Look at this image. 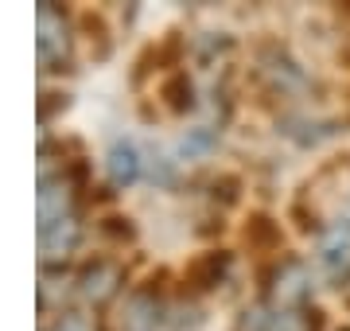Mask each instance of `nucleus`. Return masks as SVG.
Here are the masks:
<instances>
[{"mask_svg": "<svg viewBox=\"0 0 350 331\" xmlns=\"http://www.w3.org/2000/svg\"><path fill=\"white\" fill-rule=\"evenodd\" d=\"M121 289H125V269L109 257H94L78 273V293L86 296L90 304H109Z\"/></svg>", "mask_w": 350, "mask_h": 331, "instance_id": "nucleus-3", "label": "nucleus"}, {"mask_svg": "<svg viewBox=\"0 0 350 331\" xmlns=\"http://www.w3.org/2000/svg\"><path fill=\"white\" fill-rule=\"evenodd\" d=\"M59 218H70V183L66 176L39 179V226H51Z\"/></svg>", "mask_w": 350, "mask_h": 331, "instance_id": "nucleus-6", "label": "nucleus"}, {"mask_svg": "<svg viewBox=\"0 0 350 331\" xmlns=\"http://www.w3.org/2000/svg\"><path fill=\"white\" fill-rule=\"evenodd\" d=\"M245 242L257 246V250H276L280 246V226L269 215H253L245 222Z\"/></svg>", "mask_w": 350, "mask_h": 331, "instance_id": "nucleus-11", "label": "nucleus"}, {"mask_svg": "<svg viewBox=\"0 0 350 331\" xmlns=\"http://www.w3.org/2000/svg\"><path fill=\"white\" fill-rule=\"evenodd\" d=\"M269 296H273L276 312H292V308L308 304L312 296V269L300 257H284L269 277Z\"/></svg>", "mask_w": 350, "mask_h": 331, "instance_id": "nucleus-2", "label": "nucleus"}, {"mask_svg": "<svg viewBox=\"0 0 350 331\" xmlns=\"http://www.w3.org/2000/svg\"><path fill=\"white\" fill-rule=\"evenodd\" d=\"M55 109H66V94H43V102H39V121H51Z\"/></svg>", "mask_w": 350, "mask_h": 331, "instance_id": "nucleus-15", "label": "nucleus"}, {"mask_svg": "<svg viewBox=\"0 0 350 331\" xmlns=\"http://www.w3.org/2000/svg\"><path fill=\"white\" fill-rule=\"evenodd\" d=\"M105 172H109L113 187H133L140 176V153L129 140H117L109 153H105Z\"/></svg>", "mask_w": 350, "mask_h": 331, "instance_id": "nucleus-8", "label": "nucleus"}, {"mask_svg": "<svg viewBox=\"0 0 350 331\" xmlns=\"http://www.w3.org/2000/svg\"><path fill=\"white\" fill-rule=\"evenodd\" d=\"M39 36H36V51L43 70H66L70 63V31H66V16L55 4H39Z\"/></svg>", "mask_w": 350, "mask_h": 331, "instance_id": "nucleus-1", "label": "nucleus"}, {"mask_svg": "<svg viewBox=\"0 0 350 331\" xmlns=\"http://www.w3.org/2000/svg\"><path fill=\"white\" fill-rule=\"evenodd\" d=\"M226 273H230V254L226 250H206L187 265V284L195 293H211L226 280Z\"/></svg>", "mask_w": 350, "mask_h": 331, "instance_id": "nucleus-5", "label": "nucleus"}, {"mask_svg": "<svg viewBox=\"0 0 350 331\" xmlns=\"http://www.w3.org/2000/svg\"><path fill=\"white\" fill-rule=\"evenodd\" d=\"M315 265L323 269L331 280H347L350 277V222L323 230L315 242Z\"/></svg>", "mask_w": 350, "mask_h": 331, "instance_id": "nucleus-4", "label": "nucleus"}, {"mask_svg": "<svg viewBox=\"0 0 350 331\" xmlns=\"http://www.w3.org/2000/svg\"><path fill=\"white\" fill-rule=\"evenodd\" d=\"M338 331H350V328H338Z\"/></svg>", "mask_w": 350, "mask_h": 331, "instance_id": "nucleus-17", "label": "nucleus"}, {"mask_svg": "<svg viewBox=\"0 0 350 331\" xmlns=\"http://www.w3.org/2000/svg\"><path fill=\"white\" fill-rule=\"evenodd\" d=\"M101 234L113 238V242H133V238H137V226H133V218L109 215V218H101Z\"/></svg>", "mask_w": 350, "mask_h": 331, "instance_id": "nucleus-13", "label": "nucleus"}, {"mask_svg": "<svg viewBox=\"0 0 350 331\" xmlns=\"http://www.w3.org/2000/svg\"><path fill=\"white\" fill-rule=\"evenodd\" d=\"M214 144V133H206V129H191L187 137L179 140V153L183 156H199V153H206Z\"/></svg>", "mask_w": 350, "mask_h": 331, "instance_id": "nucleus-14", "label": "nucleus"}, {"mask_svg": "<svg viewBox=\"0 0 350 331\" xmlns=\"http://www.w3.org/2000/svg\"><path fill=\"white\" fill-rule=\"evenodd\" d=\"M160 98H163V105H167L172 114H187V109H195V82L187 78V70H175V75L163 78Z\"/></svg>", "mask_w": 350, "mask_h": 331, "instance_id": "nucleus-9", "label": "nucleus"}, {"mask_svg": "<svg viewBox=\"0 0 350 331\" xmlns=\"http://www.w3.org/2000/svg\"><path fill=\"white\" fill-rule=\"evenodd\" d=\"M276 323V312L265 304H250L245 312L238 316V323H234V331H273Z\"/></svg>", "mask_w": 350, "mask_h": 331, "instance_id": "nucleus-12", "label": "nucleus"}, {"mask_svg": "<svg viewBox=\"0 0 350 331\" xmlns=\"http://www.w3.org/2000/svg\"><path fill=\"white\" fill-rule=\"evenodd\" d=\"M51 331H90V319L78 316V312H66V316H59V323Z\"/></svg>", "mask_w": 350, "mask_h": 331, "instance_id": "nucleus-16", "label": "nucleus"}, {"mask_svg": "<svg viewBox=\"0 0 350 331\" xmlns=\"http://www.w3.org/2000/svg\"><path fill=\"white\" fill-rule=\"evenodd\" d=\"M78 238H82V222L75 215L59 218L51 226H39V250H43V257H66L78 246Z\"/></svg>", "mask_w": 350, "mask_h": 331, "instance_id": "nucleus-7", "label": "nucleus"}, {"mask_svg": "<svg viewBox=\"0 0 350 331\" xmlns=\"http://www.w3.org/2000/svg\"><path fill=\"white\" fill-rule=\"evenodd\" d=\"M160 323V300L152 293H137L125 308V328L129 331H152Z\"/></svg>", "mask_w": 350, "mask_h": 331, "instance_id": "nucleus-10", "label": "nucleus"}]
</instances>
